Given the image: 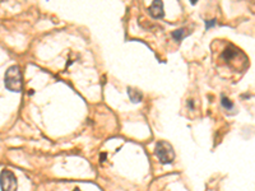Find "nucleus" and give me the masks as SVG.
I'll list each match as a JSON object with an SVG mask.
<instances>
[{
    "label": "nucleus",
    "instance_id": "obj_10",
    "mask_svg": "<svg viewBox=\"0 0 255 191\" xmlns=\"http://www.w3.org/2000/svg\"><path fill=\"white\" fill-rule=\"evenodd\" d=\"M73 191H81V190H79V189H74V190H73Z\"/></svg>",
    "mask_w": 255,
    "mask_h": 191
},
{
    "label": "nucleus",
    "instance_id": "obj_4",
    "mask_svg": "<svg viewBox=\"0 0 255 191\" xmlns=\"http://www.w3.org/2000/svg\"><path fill=\"white\" fill-rule=\"evenodd\" d=\"M148 12H149V15L154 19H159V18L163 17V3L162 1H153L152 5L149 6L148 9Z\"/></svg>",
    "mask_w": 255,
    "mask_h": 191
},
{
    "label": "nucleus",
    "instance_id": "obj_2",
    "mask_svg": "<svg viewBox=\"0 0 255 191\" xmlns=\"http://www.w3.org/2000/svg\"><path fill=\"white\" fill-rule=\"evenodd\" d=\"M154 154L157 156L158 161L162 165H168L175 159V152L174 148L170 143L167 142H158L156 144V149H154Z\"/></svg>",
    "mask_w": 255,
    "mask_h": 191
},
{
    "label": "nucleus",
    "instance_id": "obj_3",
    "mask_svg": "<svg viewBox=\"0 0 255 191\" xmlns=\"http://www.w3.org/2000/svg\"><path fill=\"white\" fill-rule=\"evenodd\" d=\"M17 179L9 170H4L0 174V189L1 191H17Z\"/></svg>",
    "mask_w": 255,
    "mask_h": 191
},
{
    "label": "nucleus",
    "instance_id": "obj_5",
    "mask_svg": "<svg viewBox=\"0 0 255 191\" xmlns=\"http://www.w3.org/2000/svg\"><path fill=\"white\" fill-rule=\"evenodd\" d=\"M128 96H129V98L133 103H139L140 101L143 99V96L142 93L139 92L138 90H134V88H128Z\"/></svg>",
    "mask_w": 255,
    "mask_h": 191
},
{
    "label": "nucleus",
    "instance_id": "obj_6",
    "mask_svg": "<svg viewBox=\"0 0 255 191\" xmlns=\"http://www.w3.org/2000/svg\"><path fill=\"white\" fill-rule=\"evenodd\" d=\"M236 55H238V51H235V50H232L231 47H230V49L225 50V52H223V54H222V56L225 59H226V60H231V59L235 58Z\"/></svg>",
    "mask_w": 255,
    "mask_h": 191
},
{
    "label": "nucleus",
    "instance_id": "obj_7",
    "mask_svg": "<svg viewBox=\"0 0 255 191\" xmlns=\"http://www.w3.org/2000/svg\"><path fill=\"white\" fill-rule=\"evenodd\" d=\"M185 36H186V33H185V29H184V28L177 29V31L172 32V37H174L175 40L177 41V42H179V41L183 40V38L185 37Z\"/></svg>",
    "mask_w": 255,
    "mask_h": 191
},
{
    "label": "nucleus",
    "instance_id": "obj_1",
    "mask_svg": "<svg viewBox=\"0 0 255 191\" xmlns=\"http://www.w3.org/2000/svg\"><path fill=\"white\" fill-rule=\"evenodd\" d=\"M4 84L5 88L12 92H20L23 83H22V73H20L19 67L13 65V67L8 68L5 72V77H4Z\"/></svg>",
    "mask_w": 255,
    "mask_h": 191
},
{
    "label": "nucleus",
    "instance_id": "obj_9",
    "mask_svg": "<svg viewBox=\"0 0 255 191\" xmlns=\"http://www.w3.org/2000/svg\"><path fill=\"white\" fill-rule=\"evenodd\" d=\"M216 24V20L213 19L212 20V23H209V22H207V28H209V27H212V26H215Z\"/></svg>",
    "mask_w": 255,
    "mask_h": 191
},
{
    "label": "nucleus",
    "instance_id": "obj_8",
    "mask_svg": "<svg viewBox=\"0 0 255 191\" xmlns=\"http://www.w3.org/2000/svg\"><path fill=\"white\" fill-rule=\"evenodd\" d=\"M222 106L225 108H227V110H231L232 108V102L227 97H225V96H222Z\"/></svg>",
    "mask_w": 255,
    "mask_h": 191
}]
</instances>
